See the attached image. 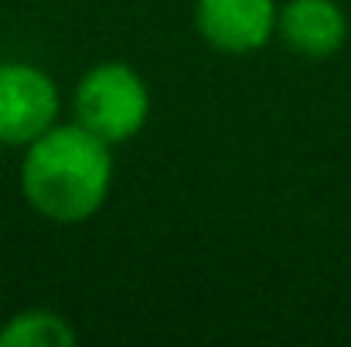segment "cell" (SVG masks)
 Listing matches in <instances>:
<instances>
[{
  "label": "cell",
  "mask_w": 351,
  "mask_h": 347,
  "mask_svg": "<svg viewBox=\"0 0 351 347\" xmlns=\"http://www.w3.org/2000/svg\"><path fill=\"white\" fill-rule=\"evenodd\" d=\"M276 31L293 55L331 58L348 38V17L335 0H290L276 17Z\"/></svg>",
  "instance_id": "5b68a950"
},
{
  "label": "cell",
  "mask_w": 351,
  "mask_h": 347,
  "mask_svg": "<svg viewBox=\"0 0 351 347\" xmlns=\"http://www.w3.org/2000/svg\"><path fill=\"white\" fill-rule=\"evenodd\" d=\"M110 184V143L86 126L55 123L34 143H27L21 164V191L41 218L58 225H79L103 208Z\"/></svg>",
  "instance_id": "6da1fadb"
},
{
  "label": "cell",
  "mask_w": 351,
  "mask_h": 347,
  "mask_svg": "<svg viewBox=\"0 0 351 347\" xmlns=\"http://www.w3.org/2000/svg\"><path fill=\"white\" fill-rule=\"evenodd\" d=\"M58 119V89L45 68L27 62L0 65V143L27 146Z\"/></svg>",
  "instance_id": "3957f363"
},
{
  "label": "cell",
  "mask_w": 351,
  "mask_h": 347,
  "mask_svg": "<svg viewBox=\"0 0 351 347\" xmlns=\"http://www.w3.org/2000/svg\"><path fill=\"white\" fill-rule=\"evenodd\" d=\"M72 110L79 126H86L113 146L133 140L147 126L150 92L136 68L123 62H103L79 79Z\"/></svg>",
  "instance_id": "7a4b0ae2"
},
{
  "label": "cell",
  "mask_w": 351,
  "mask_h": 347,
  "mask_svg": "<svg viewBox=\"0 0 351 347\" xmlns=\"http://www.w3.org/2000/svg\"><path fill=\"white\" fill-rule=\"evenodd\" d=\"M72 347L75 331L51 310H24L0 331V347Z\"/></svg>",
  "instance_id": "8992f818"
},
{
  "label": "cell",
  "mask_w": 351,
  "mask_h": 347,
  "mask_svg": "<svg viewBox=\"0 0 351 347\" xmlns=\"http://www.w3.org/2000/svg\"><path fill=\"white\" fill-rule=\"evenodd\" d=\"M276 3L273 0H198L195 24L202 38L226 55L259 51L276 34Z\"/></svg>",
  "instance_id": "277c9868"
}]
</instances>
